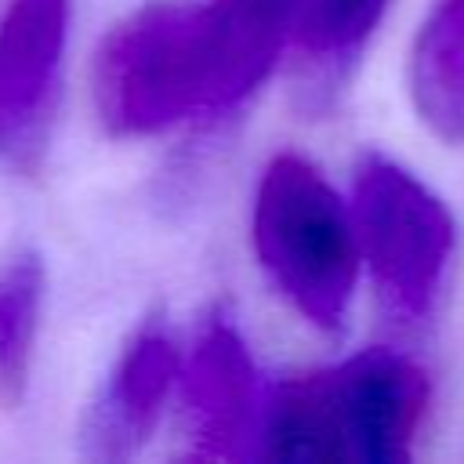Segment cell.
<instances>
[{
	"mask_svg": "<svg viewBox=\"0 0 464 464\" xmlns=\"http://www.w3.org/2000/svg\"><path fill=\"white\" fill-rule=\"evenodd\" d=\"M181 355L160 308L141 315L123 341L109 377L91 399L80 428V450L91 460H130L152 435L163 402L178 381Z\"/></svg>",
	"mask_w": 464,
	"mask_h": 464,
	"instance_id": "8992f818",
	"label": "cell"
},
{
	"mask_svg": "<svg viewBox=\"0 0 464 464\" xmlns=\"http://www.w3.org/2000/svg\"><path fill=\"white\" fill-rule=\"evenodd\" d=\"M290 47L283 0L149 4L116 22L91 65L94 112L112 138H145L239 109Z\"/></svg>",
	"mask_w": 464,
	"mask_h": 464,
	"instance_id": "6da1fadb",
	"label": "cell"
},
{
	"mask_svg": "<svg viewBox=\"0 0 464 464\" xmlns=\"http://www.w3.org/2000/svg\"><path fill=\"white\" fill-rule=\"evenodd\" d=\"M44 286L47 272L36 250L25 246L0 261V406L7 410H14L29 388Z\"/></svg>",
	"mask_w": 464,
	"mask_h": 464,
	"instance_id": "9c48e42d",
	"label": "cell"
},
{
	"mask_svg": "<svg viewBox=\"0 0 464 464\" xmlns=\"http://www.w3.org/2000/svg\"><path fill=\"white\" fill-rule=\"evenodd\" d=\"M250 239L272 286L319 330L337 334L355 297L362 250L352 203L301 152H276L254 188Z\"/></svg>",
	"mask_w": 464,
	"mask_h": 464,
	"instance_id": "3957f363",
	"label": "cell"
},
{
	"mask_svg": "<svg viewBox=\"0 0 464 464\" xmlns=\"http://www.w3.org/2000/svg\"><path fill=\"white\" fill-rule=\"evenodd\" d=\"M181 399L199 457H261L268 392L228 315H207L181 373Z\"/></svg>",
	"mask_w": 464,
	"mask_h": 464,
	"instance_id": "5b68a950",
	"label": "cell"
},
{
	"mask_svg": "<svg viewBox=\"0 0 464 464\" xmlns=\"http://www.w3.org/2000/svg\"><path fill=\"white\" fill-rule=\"evenodd\" d=\"M72 0H11L0 18V160L25 156L54 112Z\"/></svg>",
	"mask_w": 464,
	"mask_h": 464,
	"instance_id": "52a82bcc",
	"label": "cell"
},
{
	"mask_svg": "<svg viewBox=\"0 0 464 464\" xmlns=\"http://www.w3.org/2000/svg\"><path fill=\"white\" fill-rule=\"evenodd\" d=\"M431 381L406 352L373 344L268 392L261 457L294 464H402L424 428Z\"/></svg>",
	"mask_w": 464,
	"mask_h": 464,
	"instance_id": "7a4b0ae2",
	"label": "cell"
},
{
	"mask_svg": "<svg viewBox=\"0 0 464 464\" xmlns=\"http://www.w3.org/2000/svg\"><path fill=\"white\" fill-rule=\"evenodd\" d=\"M290 22V51L341 69L373 36L388 0H283Z\"/></svg>",
	"mask_w": 464,
	"mask_h": 464,
	"instance_id": "30bf717a",
	"label": "cell"
},
{
	"mask_svg": "<svg viewBox=\"0 0 464 464\" xmlns=\"http://www.w3.org/2000/svg\"><path fill=\"white\" fill-rule=\"evenodd\" d=\"M362 265L399 319H424L446 283L457 225L450 207L402 163L362 152L352 174Z\"/></svg>",
	"mask_w": 464,
	"mask_h": 464,
	"instance_id": "277c9868",
	"label": "cell"
},
{
	"mask_svg": "<svg viewBox=\"0 0 464 464\" xmlns=\"http://www.w3.org/2000/svg\"><path fill=\"white\" fill-rule=\"evenodd\" d=\"M406 91L417 120L442 145L464 149V0H431L410 47Z\"/></svg>",
	"mask_w": 464,
	"mask_h": 464,
	"instance_id": "ba28073f",
	"label": "cell"
}]
</instances>
